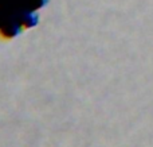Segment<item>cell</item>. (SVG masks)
I'll use <instances>...</instances> for the list:
<instances>
[{
  "mask_svg": "<svg viewBox=\"0 0 153 147\" xmlns=\"http://www.w3.org/2000/svg\"><path fill=\"white\" fill-rule=\"evenodd\" d=\"M47 0H0V35L13 38L36 26L38 11Z\"/></svg>",
  "mask_w": 153,
  "mask_h": 147,
  "instance_id": "6da1fadb",
  "label": "cell"
}]
</instances>
